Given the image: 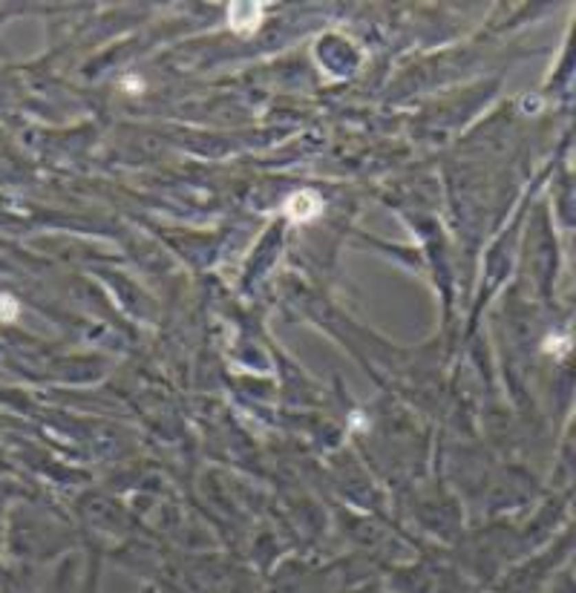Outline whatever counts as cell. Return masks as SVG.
Here are the masks:
<instances>
[{"label": "cell", "mask_w": 576, "mask_h": 593, "mask_svg": "<svg viewBox=\"0 0 576 593\" xmlns=\"http://www.w3.org/2000/svg\"><path fill=\"white\" fill-rule=\"evenodd\" d=\"M260 14H263V3H234L228 23L239 35H248V32L260 26Z\"/></svg>", "instance_id": "6da1fadb"}, {"label": "cell", "mask_w": 576, "mask_h": 593, "mask_svg": "<svg viewBox=\"0 0 576 593\" xmlns=\"http://www.w3.org/2000/svg\"><path fill=\"white\" fill-rule=\"evenodd\" d=\"M317 214H320V202L314 194H297L288 199V216L306 222V219H314Z\"/></svg>", "instance_id": "7a4b0ae2"}]
</instances>
